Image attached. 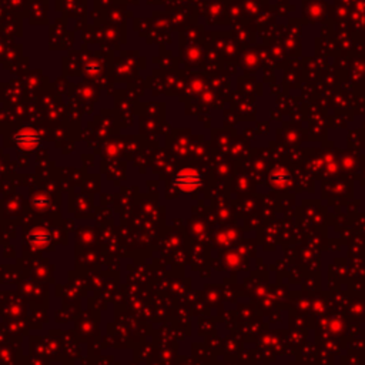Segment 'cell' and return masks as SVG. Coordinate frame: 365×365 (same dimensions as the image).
Wrapping results in <instances>:
<instances>
[{
    "label": "cell",
    "mask_w": 365,
    "mask_h": 365,
    "mask_svg": "<svg viewBox=\"0 0 365 365\" xmlns=\"http://www.w3.org/2000/svg\"><path fill=\"white\" fill-rule=\"evenodd\" d=\"M200 182H201L200 176L194 170H184L176 177V184L180 185L182 190H193Z\"/></svg>",
    "instance_id": "cell-1"
},
{
    "label": "cell",
    "mask_w": 365,
    "mask_h": 365,
    "mask_svg": "<svg viewBox=\"0 0 365 365\" xmlns=\"http://www.w3.org/2000/svg\"><path fill=\"white\" fill-rule=\"evenodd\" d=\"M51 237H50V232L46 231V230H42V228H37V230H33L30 232V237H29V241L33 247L36 249H42V247H46L49 243H50Z\"/></svg>",
    "instance_id": "cell-2"
}]
</instances>
